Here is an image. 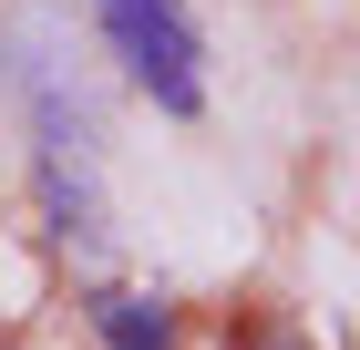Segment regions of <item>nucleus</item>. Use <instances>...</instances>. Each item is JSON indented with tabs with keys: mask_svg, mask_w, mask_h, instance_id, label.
Listing matches in <instances>:
<instances>
[{
	"mask_svg": "<svg viewBox=\"0 0 360 350\" xmlns=\"http://www.w3.org/2000/svg\"><path fill=\"white\" fill-rule=\"evenodd\" d=\"M0 73L21 93L31 124V175H41V206H52L62 247H103V165H93V113L72 93V73L52 62V21H0Z\"/></svg>",
	"mask_w": 360,
	"mask_h": 350,
	"instance_id": "1",
	"label": "nucleus"
},
{
	"mask_svg": "<svg viewBox=\"0 0 360 350\" xmlns=\"http://www.w3.org/2000/svg\"><path fill=\"white\" fill-rule=\"evenodd\" d=\"M113 62L155 93L165 113H206V42H195L186 0H93Z\"/></svg>",
	"mask_w": 360,
	"mask_h": 350,
	"instance_id": "2",
	"label": "nucleus"
},
{
	"mask_svg": "<svg viewBox=\"0 0 360 350\" xmlns=\"http://www.w3.org/2000/svg\"><path fill=\"white\" fill-rule=\"evenodd\" d=\"M93 330L113 350H175V309L144 299V289H93Z\"/></svg>",
	"mask_w": 360,
	"mask_h": 350,
	"instance_id": "3",
	"label": "nucleus"
}]
</instances>
